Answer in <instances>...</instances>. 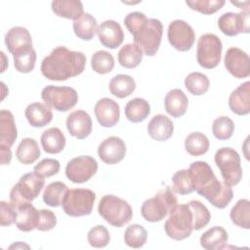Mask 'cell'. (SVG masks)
I'll return each instance as SVG.
<instances>
[{"instance_id": "cell-30", "label": "cell", "mask_w": 250, "mask_h": 250, "mask_svg": "<svg viewBox=\"0 0 250 250\" xmlns=\"http://www.w3.org/2000/svg\"><path fill=\"white\" fill-rule=\"evenodd\" d=\"M125 116L133 123L144 121L150 113V105L147 101L142 98H135L125 105Z\"/></svg>"}, {"instance_id": "cell-18", "label": "cell", "mask_w": 250, "mask_h": 250, "mask_svg": "<svg viewBox=\"0 0 250 250\" xmlns=\"http://www.w3.org/2000/svg\"><path fill=\"white\" fill-rule=\"evenodd\" d=\"M98 122L103 127H113L120 117V109L118 104L109 98L99 100L94 108Z\"/></svg>"}, {"instance_id": "cell-20", "label": "cell", "mask_w": 250, "mask_h": 250, "mask_svg": "<svg viewBox=\"0 0 250 250\" xmlns=\"http://www.w3.org/2000/svg\"><path fill=\"white\" fill-rule=\"evenodd\" d=\"M5 44L9 52L14 56L19 52L32 47V38L25 27L14 26L6 33Z\"/></svg>"}, {"instance_id": "cell-44", "label": "cell", "mask_w": 250, "mask_h": 250, "mask_svg": "<svg viewBox=\"0 0 250 250\" xmlns=\"http://www.w3.org/2000/svg\"><path fill=\"white\" fill-rule=\"evenodd\" d=\"M234 131L233 121L228 116H220L216 118L212 125V133L216 139L220 141L229 140Z\"/></svg>"}, {"instance_id": "cell-15", "label": "cell", "mask_w": 250, "mask_h": 250, "mask_svg": "<svg viewBox=\"0 0 250 250\" xmlns=\"http://www.w3.org/2000/svg\"><path fill=\"white\" fill-rule=\"evenodd\" d=\"M227 70L235 78H246L250 75V59L243 50L231 47L228 49L224 59Z\"/></svg>"}, {"instance_id": "cell-10", "label": "cell", "mask_w": 250, "mask_h": 250, "mask_svg": "<svg viewBox=\"0 0 250 250\" xmlns=\"http://www.w3.org/2000/svg\"><path fill=\"white\" fill-rule=\"evenodd\" d=\"M41 98L50 108L58 111H67L78 102L76 90L67 86H46L42 90Z\"/></svg>"}, {"instance_id": "cell-3", "label": "cell", "mask_w": 250, "mask_h": 250, "mask_svg": "<svg viewBox=\"0 0 250 250\" xmlns=\"http://www.w3.org/2000/svg\"><path fill=\"white\" fill-rule=\"evenodd\" d=\"M124 24L143 53L149 57L157 53L163 34V25L159 20L147 19L141 12H132L125 17Z\"/></svg>"}, {"instance_id": "cell-46", "label": "cell", "mask_w": 250, "mask_h": 250, "mask_svg": "<svg viewBox=\"0 0 250 250\" xmlns=\"http://www.w3.org/2000/svg\"><path fill=\"white\" fill-rule=\"evenodd\" d=\"M225 0H188L186 4L191 9L204 15H211L222 9Z\"/></svg>"}, {"instance_id": "cell-32", "label": "cell", "mask_w": 250, "mask_h": 250, "mask_svg": "<svg viewBox=\"0 0 250 250\" xmlns=\"http://www.w3.org/2000/svg\"><path fill=\"white\" fill-rule=\"evenodd\" d=\"M16 156L18 160L25 165L34 163L40 156V148L37 142L31 138H24L18 146Z\"/></svg>"}, {"instance_id": "cell-1", "label": "cell", "mask_w": 250, "mask_h": 250, "mask_svg": "<svg viewBox=\"0 0 250 250\" xmlns=\"http://www.w3.org/2000/svg\"><path fill=\"white\" fill-rule=\"evenodd\" d=\"M194 190L205 197L213 206L223 209L233 197L231 188L219 181L212 168L205 161H195L189 165Z\"/></svg>"}, {"instance_id": "cell-6", "label": "cell", "mask_w": 250, "mask_h": 250, "mask_svg": "<svg viewBox=\"0 0 250 250\" xmlns=\"http://www.w3.org/2000/svg\"><path fill=\"white\" fill-rule=\"evenodd\" d=\"M166 234L174 240L188 238L193 230V216L188 204H177L164 224Z\"/></svg>"}, {"instance_id": "cell-22", "label": "cell", "mask_w": 250, "mask_h": 250, "mask_svg": "<svg viewBox=\"0 0 250 250\" xmlns=\"http://www.w3.org/2000/svg\"><path fill=\"white\" fill-rule=\"evenodd\" d=\"M146 129L151 139L157 142H164L172 137L174 125L169 117L163 114H157L150 119Z\"/></svg>"}, {"instance_id": "cell-37", "label": "cell", "mask_w": 250, "mask_h": 250, "mask_svg": "<svg viewBox=\"0 0 250 250\" xmlns=\"http://www.w3.org/2000/svg\"><path fill=\"white\" fill-rule=\"evenodd\" d=\"M67 186L62 182H53L49 184L43 192V201L51 207L62 205V198L67 191Z\"/></svg>"}, {"instance_id": "cell-26", "label": "cell", "mask_w": 250, "mask_h": 250, "mask_svg": "<svg viewBox=\"0 0 250 250\" xmlns=\"http://www.w3.org/2000/svg\"><path fill=\"white\" fill-rule=\"evenodd\" d=\"M18 137V131L11 111H0V146L11 147Z\"/></svg>"}, {"instance_id": "cell-17", "label": "cell", "mask_w": 250, "mask_h": 250, "mask_svg": "<svg viewBox=\"0 0 250 250\" xmlns=\"http://www.w3.org/2000/svg\"><path fill=\"white\" fill-rule=\"evenodd\" d=\"M97 33L102 45L108 49L119 47L124 39V32L121 25L113 20H107L102 22L98 26Z\"/></svg>"}, {"instance_id": "cell-50", "label": "cell", "mask_w": 250, "mask_h": 250, "mask_svg": "<svg viewBox=\"0 0 250 250\" xmlns=\"http://www.w3.org/2000/svg\"><path fill=\"white\" fill-rule=\"evenodd\" d=\"M12 152L10 147L0 146V161L2 165H7L11 162Z\"/></svg>"}, {"instance_id": "cell-13", "label": "cell", "mask_w": 250, "mask_h": 250, "mask_svg": "<svg viewBox=\"0 0 250 250\" xmlns=\"http://www.w3.org/2000/svg\"><path fill=\"white\" fill-rule=\"evenodd\" d=\"M168 41L172 47L181 52L190 50L195 40L193 28L185 21L175 20L169 23L167 31Z\"/></svg>"}, {"instance_id": "cell-40", "label": "cell", "mask_w": 250, "mask_h": 250, "mask_svg": "<svg viewBox=\"0 0 250 250\" xmlns=\"http://www.w3.org/2000/svg\"><path fill=\"white\" fill-rule=\"evenodd\" d=\"M172 184L173 190L180 195H186L194 190L192 179L188 169L177 171L172 177Z\"/></svg>"}, {"instance_id": "cell-33", "label": "cell", "mask_w": 250, "mask_h": 250, "mask_svg": "<svg viewBox=\"0 0 250 250\" xmlns=\"http://www.w3.org/2000/svg\"><path fill=\"white\" fill-rule=\"evenodd\" d=\"M108 87L113 96L123 99L130 96L135 91L136 82L134 78L129 75L117 74L111 78Z\"/></svg>"}, {"instance_id": "cell-48", "label": "cell", "mask_w": 250, "mask_h": 250, "mask_svg": "<svg viewBox=\"0 0 250 250\" xmlns=\"http://www.w3.org/2000/svg\"><path fill=\"white\" fill-rule=\"evenodd\" d=\"M17 215V208L13 205L12 202H0V224L2 227L10 226L16 223Z\"/></svg>"}, {"instance_id": "cell-21", "label": "cell", "mask_w": 250, "mask_h": 250, "mask_svg": "<svg viewBox=\"0 0 250 250\" xmlns=\"http://www.w3.org/2000/svg\"><path fill=\"white\" fill-rule=\"evenodd\" d=\"M229 106L237 115H246L250 112V82L246 81L231 92L229 98Z\"/></svg>"}, {"instance_id": "cell-11", "label": "cell", "mask_w": 250, "mask_h": 250, "mask_svg": "<svg viewBox=\"0 0 250 250\" xmlns=\"http://www.w3.org/2000/svg\"><path fill=\"white\" fill-rule=\"evenodd\" d=\"M223 45L220 38L212 33L199 37L196 48V59L200 66L212 69L221 62Z\"/></svg>"}, {"instance_id": "cell-8", "label": "cell", "mask_w": 250, "mask_h": 250, "mask_svg": "<svg viewBox=\"0 0 250 250\" xmlns=\"http://www.w3.org/2000/svg\"><path fill=\"white\" fill-rule=\"evenodd\" d=\"M45 182L43 178L33 173H26L21 176L19 182L12 188L10 191V200L16 208L32 202L35 199L41 189L43 188Z\"/></svg>"}, {"instance_id": "cell-27", "label": "cell", "mask_w": 250, "mask_h": 250, "mask_svg": "<svg viewBox=\"0 0 250 250\" xmlns=\"http://www.w3.org/2000/svg\"><path fill=\"white\" fill-rule=\"evenodd\" d=\"M228 239L227 230L222 227L215 226L200 236V245L206 250H219L226 247Z\"/></svg>"}, {"instance_id": "cell-28", "label": "cell", "mask_w": 250, "mask_h": 250, "mask_svg": "<svg viewBox=\"0 0 250 250\" xmlns=\"http://www.w3.org/2000/svg\"><path fill=\"white\" fill-rule=\"evenodd\" d=\"M17 220L16 225L21 231H31L37 227L39 210H37L31 202L25 203L17 208Z\"/></svg>"}, {"instance_id": "cell-47", "label": "cell", "mask_w": 250, "mask_h": 250, "mask_svg": "<svg viewBox=\"0 0 250 250\" xmlns=\"http://www.w3.org/2000/svg\"><path fill=\"white\" fill-rule=\"evenodd\" d=\"M59 170L60 162L54 158H45L33 168V172L43 179L56 175Z\"/></svg>"}, {"instance_id": "cell-38", "label": "cell", "mask_w": 250, "mask_h": 250, "mask_svg": "<svg viewBox=\"0 0 250 250\" xmlns=\"http://www.w3.org/2000/svg\"><path fill=\"white\" fill-rule=\"evenodd\" d=\"M209 79L201 72H191L185 79V86L187 90L194 95L201 96L205 94L209 89Z\"/></svg>"}, {"instance_id": "cell-29", "label": "cell", "mask_w": 250, "mask_h": 250, "mask_svg": "<svg viewBox=\"0 0 250 250\" xmlns=\"http://www.w3.org/2000/svg\"><path fill=\"white\" fill-rule=\"evenodd\" d=\"M52 11L61 18L77 20L83 14V4L78 0H54L51 4Z\"/></svg>"}, {"instance_id": "cell-41", "label": "cell", "mask_w": 250, "mask_h": 250, "mask_svg": "<svg viewBox=\"0 0 250 250\" xmlns=\"http://www.w3.org/2000/svg\"><path fill=\"white\" fill-rule=\"evenodd\" d=\"M147 239L146 229L138 224L129 226L124 232V242L132 248H141Z\"/></svg>"}, {"instance_id": "cell-4", "label": "cell", "mask_w": 250, "mask_h": 250, "mask_svg": "<svg viewBox=\"0 0 250 250\" xmlns=\"http://www.w3.org/2000/svg\"><path fill=\"white\" fill-rule=\"evenodd\" d=\"M98 212L109 225L116 228H121L129 223L133 216L129 203L112 194H106L102 197L98 205Z\"/></svg>"}, {"instance_id": "cell-31", "label": "cell", "mask_w": 250, "mask_h": 250, "mask_svg": "<svg viewBox=\"0 0 250 250\" xmlns=\"http://www.w3.org/2000/svg\"><path fill=\"white\" fill-rule=\"evenodd\" d=\"M73 30L78 38L89 41L95 36L98 30L97 20L91 14L84 13L79 19L73 21Z\"/></svg>"}, {"instance_id": "cell-42", "label": "cell", "mask_w": 250, "mask_h": 250, "mask_svg": "<svg viewBox=\"0 0 250 250\" xmlns=\"http://www.w3.org/2000/svg\"><path fill=\"white\" fill-rule=\"evenodd\" d=\"M91 66L99 74L109 73L114 67L113 56L104 50L97 51L92 55Z\"/></svg>"}, {"instance_id": "cell-34", "label": "cell", "mask_w": 250, "mask_h": 250, "mask_svg": "<svg viewBox=\"0 0 250 250\" xmlns=\"http://www.w3.org/2000/svg\"><path fill=\"white\" fill-rule=\"evenodd\" d=\"M143 60V51L134 44L124 45L118 52V62L125 68L137 67Z\"/></svg>"}, {"instance_id": "cell-45", "label": "cell", "mask_w": 250, "mask_h": 250, "mask_svg": "<svg viewBox=\"0 0 250 250\" xmlns=\"http://www.w3.org/2000/svg\"><path fill=\"white\" fill-rule=\"evenodd\" d=\"M87 240L92 247L103 248L109 243L110 235L104 226L98 225L88 231Z\"/></svg>"}, {"instance_id": "cell-16", "label": "cell", "mask_w": 250, "mask_h": 250, "mask_svg": "<svg viewBox=\"0 0 250 250\" xmlns=\"http://www.w3.org/2000/svg\"><path fill=\"white\" fill-rule=\"evenodd\" d=\"M99 157L105 164H116L120 162L126 154V145L118 137L111 136L104 140L98 147Z\"/></svg>"}, {"instance_id": "cell-2", "label": "cell", "mask_w": 250, "mask_h": 250, "mask_svg": "<svg viewBox=\"0 0 250 250\" xmlns=\"http://www.w3.org/2000/svg\"><path fill=\"white\" fill-rule=\"evenodd\" d=\"M86 57L82 52L70 51L64 46L56 47L41 62V73L53 81H63L84 71Z\"/></svg>"}, {"instance_id": "cell-39", "label": "cell", "mask_w": 250, "mask_h": 250, "mask_svg": "<svg viewBox=\"0 0 250 250\" xmlns=\"http://www.w3.org/2000/svg\"><path fill=\"white\" fill-rule=\"evenodd\" d=\"M13 57L16 70L21 73H28L33 70L36 62V52L33 47L19 52Z\"/></svg>"}, {"instance_id": "cell-49", "label": "cell", "mask_w": 250, "mask_h": 250, "mask_svg": "<svg viewBox=\"0 0 250 250\" xmlns=\"http://www.w3.org/2000/svg\"><path fill=\"white\" fill-rule=\"evenodd\" d=\"M57 225V218L53 211L48 209L39 210L38 223L36 229L40 231H47L55 228Z\"/></svg>"}, {"instance_id": "cell-14", "label": "cell", "mask_w": 250, "mask_h": 250, "mask_svg": "<svg viewBox=\"0 0 250 250\" xmlns=\"http://www.w3.org/2000/svg\"><path fill=\"white\" fill-rule=\"evenodd\" d=\"M220 30L228 36H235L241 32H249V11L240 13L228 12L223 14L218 20Z\"/></svg>"}, {"instance_id": "cell-24", "label": "cell", "mask_w": 250, "mask_h": 250, "mask_svg": "<svg viewBox=\"0 0 250 250\" xmlns=\"http://www.w3.org/2000/svg\"><path fill=\"white\" fill-rule=\"evenodd\" d=\"M24 115L32 127L41 128L48 125L53 119L51 108L42 103H32L27 105Z\"/></svg>"}, {"instance_id": "cell-19", "label": "cell", "mask_w": 250, "mask_h": 250, "mask_svg": "<svg viewBox=\"0 0 250 250\" xmlns=\"http://www.w3.org/2000/svg\"><path fill=\"white\" fill-rule=\"evenodd\" d=\"M65 124L69 134L78 140L87 138L92 132V119L86 111L81 109L70 112Z\"/></svg>"}, {"instance_id": "cell-35", "label": "cell", "mask_w": 250, "mask_h": 250, "mask_svg": "<svg viewBox=\"0 0 250 250\" xmlns=\"http://www.w3.org/2000/svg\"><path fill=\"white\" fill-rule=\"evenodd\" d=\"M208 138L200 132H193L187 136L185 140V148L187 152L192 156L205 154L209 149Z\"/></svg>"}, {"instance_id": "cell-5", "label": "cell", "mask_w": 250, "mask_h": 250, "mask_svg": "<svg viewBox=\"0 0 250 250\" xmlns=\"http://www.w3.org/2000/svg\"><path fill=\"white\" fill-rule=\"evenodd\" d=\"M178 204L176 195L170 187L159 190L153 197L144 201L141 213L147 222L155 223L163 220Z\"/></svg>"}, {"instance_id": "cell-23", "label": "cell", "mask_w": 250, "mask_h": 250, "mask_svg": "<svg viewBox=\"0 0 250 250\" xmlns=\"http://www.w3.org/2000/svg\"><path fill=\"white\" fill-rule=\"evenodd\" d=\"M188 99L181 89L170 90L164 99L165 110L172 117L183 116L188 109Z\"/></svg>"}, {"instance_id": "cell-7", "label": "cell", "mask_w": 250, "mask_h": 250, "mask_svg": "<svg viewBox=\"0 0 250 250\" xmlns=\"http://www.w3.org/2000/svg\"><path fill=\"white\" fill-rule=\"evenodd\" d=\"M96 193L88 188H71L65 192L62 206L64 213L70 217L87 216L92 213Z\"/></svg>"}, {"instance_id": "cell-9", "label": "cell", "mask_w": 250, "mask_h": 250, "mask_svg": "<svg viewBox=\"0 0 250 250\" xmlns=\"http://www.w3.org/2000/svg\"><path fill=\"white\" fill-rule=\"evenodd\" d=\"M215 163L220 169L224 183L229 187L237 185L242 178L240 156L231 147H221L215 153Z\"/></svg>"}, {"instance_id": "cell-12", "label": "cell", "mask_w": 250, "mask_h": 250, "mask_svg": "<svg viewBox=\"0 0 250 250\" xmlns=\"http://www.w3.org/2000/svg\"><path fill=\"white\" fill-rule=\"evenodd\" d=\"M98 171V163L89 155H81L69 160L65 167L66 178L75 184L89 181Z\"/></svg>"}, {"instance_id": "cell-36", "label": "cell", "mask_w": 250, "mask_h": 250, "mask_svg": "<svg viewBox=\"0 0 250 250\" xmlns=\"http://www.w3.org/2000/svg\"><path fill=\"white\" fill-rule=\"evenodd\" d=\"M229 217L231 222L239 228L250 229V201L248 199H239L231 208Z\"/></svg>"}, {"instance_id": "cell-51", "label": "cell", "mask_w": 250, "mask_h": 250, "mask_svg": "<svg viewBox=\"0 0 250 250\" xmlns=\"http://www.w3.org/2000/svg\"><path fill=\"white\" fill-rule=\"evenodd\" d=\"M23 248V247H27V248H29V246L28 245H26V244H22V242H18V243H16V244H13V245H11L10 246V249H12V248Z\"/></svg>"}, {"instance_id": "cell-43", "label": "cell", "mask_w": 250, "mask_h": 250, "mask_svg": "<svg viewBox=\"0 0 250 250\" xmlns=\"http://www.w3.org/2000/svg\"><path fill=\"white\" fill-rule=\"evenodd\" d=\"M188 204L193 216V229L198 230L206 227L211 219V214L207 207L198 200H191Z\"/></svg>"}, {"instance_id": "cell-25", "label": "cell", "mask_w": 250, "mask_h": 250, "mask_svg": "<svg viewBox=\"0 0 250 250\" xmlns=\"http://www.w3.org/2000/svg\"><path fill=\"white\" fill-rule=\"evenodd\" d=\"M40 141L45 152L56 154L64 148L66 140L60 128L52 127L42 133Z\"/></svg>"}]
</instances>
